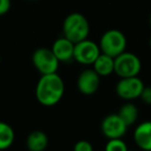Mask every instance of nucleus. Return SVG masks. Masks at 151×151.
I'll list each match as a JSON object with an SVG mask.
<instances>
[{
    "label": "nucleus",
    "mask_w": 151,
    "mask_h": 151,
    "mask_svg": "<svg viewBox=\"0 0 151 151\" xmlns=\"http://www.w3.org/2000/svg\"><path fill=\"white\" fill-rule=\"evenodd\" d=\"M105 151H128V148L122 139H111L108 140Z\"/></svg>",
    "instance_id": "dca6fc26"
},
{
    "label": "nucleus",
    "mask_w": 151,
    "mask_h": 151,
    "mask_svg": "<svg viewBox=\"0 0 151 151\" xmlns=\"http://www.w3.org/2000/svg\"><path fill=\"white\" fill-rule=\"evenodd\" d=\"M140 99L144 104L151 106V86H145L142 93L140 95Z\"/></svg>",
    "instance_id": "a211bd4d"
},
{
    "label": "nucleus",
    "mask_w": 151,
    "mask_h": 151,
    "mask_svg": "<svg viewBox=\"0 0 151 151\" xmlns=\"http://www.w3.org/2000/svg\"><path fill=\"white\" fill-rule=\"evenodd\" d=\"M101 86V77L93 68H86L81 71L77 79L78 90L83 95L90 96L97 92Z\"/></svg>",
    "instance_id": "1a4fd4ad"
},
{
    "label": "nucleus",
    "mask_w": 151,
    "mask_h": 151,
    "mask_svg": "<svg viewBox=\"0 0 151 151\" xmlns=\"http://www.w3.org/2000/svg\"><path fill=\"white\" fill-rule=\"evenodd\" d=\"M0 64H1V57H0Z\"/></svg>",
    "instance_id": "4be33fe9"
},
{
    "label": "nucleus",
    "mask_w": 151,
    "mask_h": 151,
    "mask_svg": "<svg viewBox=\"0 0 151 151\" xmlns=\"http://www.w3.org/2000/svg\"><path fill=\"white\" fill-rule=\"evenodd\" d=\"M32 64L42 76L57 73L59 67V60L53 51L48 48L36 49L32 54Z\"/></svg>",
    "instance_id": "39448f33"
},
{
    "label": "nucleus",
    "mask_w": 151,
    "mask_h": 151,
    "mask_svg": "<svg viewBox=\"0 0 151 151\" xmlns=\"http://www.w3.org/2000/svg\"><path fill=\"white\" fill-rule=\"evenodd\" d=\"M51 50L53 51L54 55L57 57L59 62H70L73 60V50H75V44L67 40L64 36L57 38L52 45Z\"/></svg>",
    "instance_id": "9d476101"
},
{
    "label": "nucleus",
    "mask_w": 151,
    "mask_h": 151,
    "mask_svg": "<svg viewBox=\"0 0 151 151\" xmlns=\"http://www.w3.org/2000/svg\"><path fill=\"white\" fill-rule=\"evenodd\" d=\"M115 66L114 73L121 78L138 77L142 69V62L136 54L132 52H123L114 58Z\"/></svg>",
    "instance_id": "20e7f679"
},
{
    "label": "nucleus",
    "mask_w": 151,
    "mask_h": 151,
    "mask_svg": "<svg viewBox=\"0 0 151 151\" xmlns=\"http://www.w3.org/2000/svg\"><path fill=\"white\" fill-rule=\"evenodd\" d=\"M65 92L64 81L57 73L40 77L35 87V97L44 107L56 106Z\"/></svg>",
    "instance_id": "f257e3e1"
},
{
    "label": "nucleus",
    "mask_w": 151,
    "mask_h": 151,
    "mask_svg": "<svg viewBox=\"0 0 151 151\" xmlns=\"http://www.w3.org/2000/svg\"><path fill=\"white\" fill-rule=\"evenodd\" d=\"M99 46L101 53L115 58L126 51L127 40L125 34L120 30L109 29L101 35Z\"/></svg>",
    "instance_id": "7ed1b4c3"
},
{
    "label": "nucleus",
    "mask_w": 151,
    "mask_h": 151,
    "mask_svg": "<svg viewBox=\"0 0 151 151\" xmlns=\"http://www.w3.org/2000/svg\"><path fill=\"white\" fill-rule=\"evenodd\" d=\"M15 130L9 123L0 121V151L6 150L15 142Z\"/></svg>",
    "instance_id": "4468645a"
},
{
    "label": "nucleus",
    "mask_w": 151,
    "mask_h": 151,
    "mask_svg": "<svg viewBox=\"0 0 151 151\" xmlns=\"http://www.w3.org/2000/svg\"><path fill=\"white\" fill-rule=\"evenodd\" d=\"M149 47H150V49H151V36H150V40H149Z\"/></svg>",
    "instance_id": "aec40b11"
},
{
    "label": "nucleus",
    "mask_w": 151,
    "mask_h": 151,
    "mask_svg": "<svg viewBox=\"0 0 151 151\" xmlns=\"http://www.w3.org/2000/svg\"><path fill=\"white\" fill-rule=\"evenodd\" d=\"M144 82L139 77L121 78L117 82L115 91L117 96L126 101L140 99V95L144 89Z\"/></svg>",
    "instance_id": "423d86ee"
},
{
    "label": "nucleus",
    "mask_w": 151,
    "mask_h": 151,
    "mask_svg": "<svg viewBox=\"0 0 151 151\" xmlns=\"http://www.w3.org/2000/svg\"><path fill=\"white\" fill-rule=\"evenodd\" d=\"M149 24H150V26H151V15H150V17H149Z\"/></svg>",
    "instance_id": "412c9836"
},
{
    "label": "nucleus",
    "mask_w": 151,
    "mask_h": 151,
    "mask_svg": "<svg viewBox=\"0 0 151 151\" xmlns=\"http://www.w3.org/2000/svg\"><path fill=\"white\" fill-rule=\"evenodd\" d=\"M117 114L120 116V118L123 120L126 125L130 126L134 123H136V121L138 120L139 110L136 105L132 103H126L120 108Z\"/></svg>",
    "instance_id": "2eb2a0df"
},
{
    "label": "nucleus",
    "mask_w": 151,
    "mask_h": 151,
    "mask_svg": "<svg viewBox=\"0 0 151 151\" xmlns=\"http://www.w3.org/2000/svg\"><path fill=\"white\" fill-rule=\"evenodd\" d=\"M134 141L141 150L151 151V121H144L134 128Z\"/></svg>",
    "instance_id": "9b49d317"
},
{
    "label": "nucleus",
    "mask_w": 151,
    "mask_h": 151,
    "mask_svg": "<svg viewBox=\"0 0 151 151\" xmlns=\"http://www.w3.org/2000/svg\"><path fill=\"white\" fill-rule=\"evenodd\" d=\"M114 66H115V61L113 57L104 54V53L99 54V56L92 64V68L96 71L101 78L112 75L114 73Z\"/></svg>",
    "instance_id": "ddd939ff"
},
{
    "label": "nucleus",
    "mask_w": 151,
    "mask_h": 151,
    "mask_svg": "<svg viewBox=\"0 0 151 151\" xmlns=\"http://www.w3.org/2000/svg\"><path fill=\"white\" fill-rule=\"evenodd\" d=\"M45 151H46V150H45Z\"/></svg>",
    "instance_id": "5701e85b"
},
{
    "label": "nucleus",
    "mask_w": 151,
    "mask_h": 151,
    "mask_svg": "<svg viewBox=\"0 0 151 151\" xmlns=\"http://www.w3.org/2000/svg\"><path fill=\"white\" fill-rule=\"evenodd\" d=\"M12 7L11 0H0V16L6 15Z\"/></svg>",
    "instance_id": "6ab92c4d"
},
{
    "label": "nucleus",
    "mask_w": 151,
    "mask_h": 151,
    "mask_svg": "<svg viewBox=\"0 0 151 151\" xmlns=\"http://www.w3.org/2000/svg\"><path fill=\"white\" fill-rule=\"evenodd\" d=\"M73 151H93V146L89 141L80 140L75 144Z\"/></svg>",
    "instance_id": "f3484780"
},
{
    "label": "nucleus",
    "mask_w": 151,
    "mask_h": 151,
    "mask_svg": "<svg viewBox=\"0 0 151 151\" xmlns=\"http://www.w3.org/2000/svg\"><path fill=\"white\" fill-rule=\"evenodd\" d=\"M62 33L73 44L87 40L90 33V25L87 18L80 13L67 15L62 24Z\"/></svg>",
    "instance_id": "f03ea898"
},
{
    "label": "nucleus",
    "mask_w": 151,
    "mask_h": 151,
    "mask_svg": "<svg viewBox=\"0 0 151 151\" xmlns=\"http://www.w3.org/2000/svg\"><path fill=\"white\" fill-rule=\"evenodd\" d=\"M127 127L118 114L107 115L101 123V130L108 140L122 139L125 136Z\"/></svg>",
    "instance_id": "6e6552de"
},
{
    "label": "nucleus",
    "mask_w": 151,
    "mask_h": 151,
    "mask_svg": "<svg viewBox=\"0 0 151 151\" xmlns=\"http://www.w3.org/2000/svg\"><path fill=\"white\" fill-rule=\"evenodd\" d=\"M48 136L42 130H33L26 139V146L29 151H45L48 147Z\"/></svg>",
    "instance_id": "f8f14e48"
},
{
    "label": "nucleus",
    "mask_w": 151,
    "mask_h": 151,
    "mask_svg": "<svg viewBox=\"0 0 151 151\" xmlns=\"http://www.w3.org/2000/svg\"><path fill=\"white\" fill-rule=\"evenodd\" d=\"M101 53L99 44L87 38L75 44L73 60L82 65H92Z\"/></svg>",
    "instance_id": "0eeeda50"
}]
</instances>
